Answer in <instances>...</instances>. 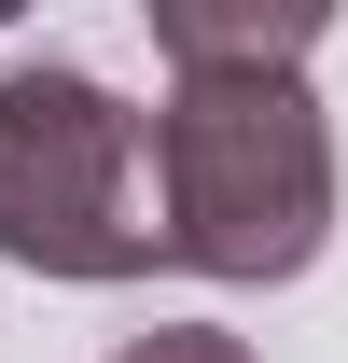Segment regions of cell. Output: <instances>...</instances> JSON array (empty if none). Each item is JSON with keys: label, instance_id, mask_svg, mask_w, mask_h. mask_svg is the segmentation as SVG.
Segmentation results:
<instances>
[{"label": "cell", "instance_id": "cell-3", "mask_svg": "<svg viewBox=\"0 0 348 363\" xmlns=\"http://www.w3.org/2000/svg\"><path fill=\"white\" fill-rule=\"evenodd\" d=\"M153 56L168 84H223V70H306L320 56V14L306 0H153Z\"/></svg>", "mask_w": 348, "mask_h": 363}, {"label": "cell", "instance_id": "cell-1", "mask_svg": "<svg viewBox=\"0 0 348 363\" xmlns=\"http://www.w3.org/2000/svg\"><path fill=\"white\" fill-rule=\"evenodd\" d=\"M153 196H168V266L195 279H306L335 238V126L306 70H223V84H168L153 112Z\"/></svg>", "mask_w": 348, "mask_h": 363}, {"label": "cell", "instance_id": "cell-2", "mask_svg": "<svg viewBox=\"0 0 348 363\" xmlns=\"http://www.w3.org/2000/svg\"><path fill=\"white\" fill-rule=\"evenodd\" d=\"M0 266H28V279H153L168 266L153 112H126L70 56L0 70Z\"/></svg>", "mask_w": 348, "mask_h": 363}, {"label": "cell", "instance_id": "cell-4", "mask_svg": "<svg viewBox=\"0 0 348 363\" xmlns=\"http://www.w3.org/2000/svg\"><path fill=\"white\" fill-rule=\"evenodd\" d=\"M112 363H251V335H223V321H153V335H126Z\"/></svg>", "mask_w": 348, "mask_h": 363}]
</instances>
